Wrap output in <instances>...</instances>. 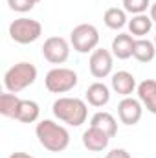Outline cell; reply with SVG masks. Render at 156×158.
Segmentation results:
<instances>
[{
    "mask_svg": "<svg viewBox=\"0 0 156 158\" xmlns=\"http://www.w3.org/2000/svg\"><path fill=\"white\" fill-rule=\"evenodd\" d=\"M35 136L39 143L50 153H63L70 145V132L64 125L53 119H40L35 127Z\"/></svg>",
    "mask_w": 156,
    "mask_h": 158,
    "instance_id": "obj_1",
    "label": "cell"
},
{
    "mask_svg": "<svg viewBox=\"0 0 156 158\" xmlns=\"http://www.w3.org/2000/svg\"><path fill=\"white\" fill-rule=\"evenodd\" d=\"M51 110L59 121H63L70 127H81L88 118V105H86V101H83L79 98H68V96L59 98L53 101Z\"/></svg>",
    "mask_w": 156,
    "mask_h": 158,
    "instance_id": "obj_2",
    "label": "cell"
},
{
    "mask_svg": "<svg viewBox=\"0 0 156 158\" xmlns=\"http://www.w3.org/2000/svg\"><path fill=\"white\" fill-rule=\"evenodd\" d=\"M37 79V68L31 63H17L4 74V86L11 94H18L31 86Z\"/></svg>",
    "mask_w": 156,
    "mask_h": 158,
    "instance_id": "obj_3",
    "label": "cell"
},
{
    "mask_svg": "<svg viewBox=\"0 0 156 158\" xmlns=\"http://www.w3.org/2000/svg\"><path fill=\"white\" fill-rule=\"evenodd\" d=\"M77 81L79 77L74 70L57 66V68H51L46 74L44 85H46V90L51 92V94H66V92H70L77 86Z\"/></svg>",
    "mask_w": 156,
    "mask_h": 158,
    "instance_id": "obj_4",
    "label": "cell"
},
{
    "mask_svg": "<svg viewBox=\"0 0 156 158\" xmlns=\"http://www.w3.org/2000/svg\"><path fill=\"white\" fill-rule=\"evenodd\" d=\"M42 35V26L39 20L20 17L9 24V37L17 44H31Z\"/></svg>",
    "mask_w": 156,
    "mask_h": 158,
    "instance_id": "obj_5",
    "label": "cell"
},
{
    "mask_svg": "<svg viewBox=\"0 0 156 158\" xmlns=\"http://www.w3.org/2000/svg\"><path fill=\"white\" fill-rule=\"evenodd\" d=\"M70 44L79 53H92L99 46V31L94 24H77L70 31Z\"/></svg>",
    "mask_w": 156,
    "mask_h": 158,
    "instance_id": "obj_6",
    "label": "cell"
},
{
    "mask_svg": "<svg viewBox=\"0 0 156 158\" xmlns=\"http://www.w3.org/2000/svg\"><path fill=\"white\" fill-rule=\"evenodd\" d=\"M88 68H90V74L96 79L109 77L112 74V68H114V55H112V52L105 50V48H96L90 53Z\"/></svg>",
    "mask_w": 156,
    "mask_h": 158,
    "instance_id": "obj_7",
    "label": "cell"
},
{
    "mask_svg": "<svg viewBox=\"0 0 156 158\" xmlns=\"http://www.w3.org/2000/svg\"><path fill=\"white\" fill-rule=\"evenodd\" d=\"M42 55L51 64H63L70 57V42L63 37H48L42 44Z\"/></svg>",
    "mask_w": 156,
    "mask_h": 158,
    "instance_id": "obj_8",
    "label": "cell"
},
{
    "mask_svg": "<svg viewBox=\"0 0 156 158\" xmlns=\"http://www.w3.org/2000/svg\"><path fill=\"white\" fill-rule=\"evenodd\" d=\"M143 116V105L140 99H134V98H123L119 103H117V118L123 125H136Z\"/></svg>",
    "mask_w": 156,
    "mask_h": 158,
    "instance_id": "obj_9",
    "label": "cell"
},
{
    "mask_svg": "<svg viewBox=\"0 0 156 158\" xmlns=\"http://www.w3.org/2000/svg\"><path fill=\"white\" fill-rule=\"evenodd\" d=\"M109 142H110V136L107 132H103L101 129L97 127H88L84 132H83V145L92 151V153H101L109 147Z\"/></svg>",
    "mask_w": 156,
    "mask_h": 158,
    "instance_id": "obj_10",
    "label": "cell"
},
{
    "mask_svg": "<svg viewBox=\"0 0 156 158\" xmlns=\"http://www.w3.org/2000/svg\"><path fill=\"white\" fill-rule=\"evenodd\" d=\"M110 86H112V90H114L116 94L123 96V98H129V96L138 88L136 77H134L130 72H127V70H119L116 74H112Z\"/></svg>",
    "mask_w": 156,
    "mask_h": 158,
    "instance_id": "obj_11",
    "label": "cell"
},
{
    "mask_svg": "<svg viewBox=\"0 0 156 158\" xmlns=\"http://www.w3.org/2000/svg\"><path fill=\"white\" fill-rule=\"evenodd\" d=\"M138 99L142 101L143 109H147L151 114H156V81L154 79H143L136 88Z\"/></svg>",
    "mask_w": 156,
    "mask_h": 158,
    "instance_id": "obj_12",
    "label": "cell"
},
{
    "mask_svg": "<svg viewBox=\"0 0 156 158\" xmlns=\"http://www.w3.org/2000/svg\"><path fill=\"white\" fill-rule=\"evenodd\" d=\"M86 101H88V105H92V107H96V109H101V107H105L109 101H110V88L105 85V83H101V81H96V83H92L88 88H86Z\"/></svg>",
    "mask_w": 156,
    "mask_h": 158,
    "instance_id": "obj_13",
    "label": "cell"
},
{
    "mask_svg": "<svg viewBox=\"0 0 156 158\" xmlns=\"http://www.w3.org/2000/svg\"><path fill=\"white\" fill-rule=\"evenodd\" d=\"M134 42L136 39L130 35V33H119L112 39V55L121 59V61H127L129 57H132L134 53Z\"/></svg>",
    "mask_w": 156,
    "mask_h": 158,
    "instance_id": "obj_14",
    "label": "cell"
},
{
    "mask_svg": "<svg viewBox=\"0 0 156 158\" xmlns=\"http://www.w3.org/2000/svg\"><path fill=\"white\" fill-rule=\"evenodd\" d=\"M153 19L147 15V13H142V15H132V19L129 20V31L132 37H138V39H143L151 30H153Z\"/></svg>",
    "mask_w": 156,
    "mask_h": 158,
    "instance_id": "obj_15",
    "label": "cell"
},
{
    "mask_svg": "<svg viewBox=\"0 0 156 158\" xmlns=\"http://www.w3.org/2000/svg\"><path fill=\"white\" fill-rule=\"evenodd\" d=\"M90 125L101 129V131L107 132L110 138H114V136L117 134V121H116V118H114L110 112H105V110L96 112V114L90 118Z\"/></svg>",
    "mask_w": 156,
    "mask_h": 158,
    "instance_id": "obj_16",
    "label": "cell"
},
{
    "mask_svg": "<svg viewBox=\"0 0 156 158\" xmlns=\"http://www.w3.org/2000/svg\"><path fill=\"white\" fill-rule=\"evenodd\" d=\"M40 116V107L33 99H20L18 112H17V121L20 123H35Z\"/></svg>",
    "mask_w": 156,
    "mask_h": 158,
    "instance_id": "obj_17",
    "label": "cell"
},
{
    "mask_svg": "<svg viewBox=\"0 0 156 158\" xmlns=\"http://www.w3.org/2000/svg\"><path fill=\"white\" fill-rule=\"evenodd\" d=\"M132 57L140 63H151L156 57V44L149 39H136L134 42V53Z\"/></svg>",
    "mask_w": 156,
    "mask_h": 158,
    "instance_id": "obj_18",
    "label": "cell"
},
{
    "mask_svg": "<svg viewBox=\"0 0 156 158\" xmlns=\"http://www.w3.org/2000/svg\"><path fill=\"white\" fill-rule=\"evenodd\" d=\"M103 22L109 30H121L123 26L129 24L127 20V11L121 7H109L103 15Z\"/></svg>",
    "mask_w": 156,
    "mask_h": 158,
    "instance_id": "obj_19",
    "label": "cell"
},
{
    "mask_svg": "<svg viewBox=\"0 0 156 158\" xmlns=\"http://www.w3.org/2000/svg\"><path fill=\"white\" fill-rule=\"evenodd\" d=\"M18 105H20V98L17 94H11V92L0 94V114L2 116L15 119L18 112Z\"/></svg>",
    "mask_w": 156,
    "mask_h": 158,
    "instance_id": "obj_20",
    "label": "cell"
},
{
    "mask_svg": "<svg viewBox=\"0 0 156 158\" xmlns=\"http://www.w3.org/2000/svg\"><path fill=\"white\" fill-rule=\"evenodd\" d=\"M123 9L130 15H142L147 9H151V0H121Z\"/></svg>",
    "mask_w": 156,
    "mask_h": 158,
    "instance_id": "obj_21",
    "label": "cell"
},
{
    "mask_svg": "<svg viewBox=\"0 0 156 158\" xmlns=\"http://www.w3.org/2000/svg\"><path fill=\"white\" fill-rule=\"evenodd\" d=\"M7 6L17 13H28L35 7L33 0H7Z\"/></svg>",
    "mask_w": 156,
    "mask_h": 158,
    "instance_id": "obj_22",
    "label": "cell"
},
{
    "mask_svg": "<svg viewBox=\"0 0 156 158\" xmlns=\"http://www.w3.org/2000/svg\"><path fill=\"white\" fill-rule=\"evenodd\" d=\"M105 158H132V156H130L125 149H112Z\"/></svg>",
    "mask_w": 156,
    "mask_h": 158,
    "instance_id": "obj_23",
    "label": "cell"
},
{
    "mask_svg": "<svg viewBox=\"0 0 156 158\" xmlns=\"http://www.w3.org/2000/svg\"><path fill=\"white\" fill-rule=\"evenodd\" d=\"M9 158H35L31 156V155H28V153H22V151H18V153H11Z\"/></svg>",
    "mask_w": 156,
    "mask_h": 158,
    "instance_id": "obj_24",
    "label": "cell"
},
{
    "mask_svg": "<svg viewBox=\"0 0 156 158\" xmlns=\"http://www.w3.org/2000/svg\"><path fill=\"white\" fill-rule=\"evenodd\" d=\"M149 17L153 19V22H156V2L151 4V9H149Z\"/></svg>",
    "mask_w": 156,
    "mask_h": 158,
    "instance_id": "obj_25",
    "label": "cell"
},
{
    "mask_svg": "<svg viewBox=\"0 0 156 158\" xmlns=\"http://www.w3.org/2000/svg\"><path fill=\"white\" fill-rule=\"evenodd\" d=\"M33 2H35V4H39V2H40V0H33Z\"/></svg>",
    "mask_w": 156,
    "mask_h": 158,
    "instance_id": "obj_26",
    "label": "cell"
},
{
    "mask_svg": "<svg viewBox=\"0 0 156 158\" xmlns=\"http://www.w3.org/2000/svg\"><path fill=\"white\" fill-rule=\"evenodd\" d=\"M154 44H156V35H154Z\"/></svg>",
    "mask_w": 156,
    "mask_h": 158,
    "instance_id": "obj_27",
    "label": "cell"
}]
</instances>
